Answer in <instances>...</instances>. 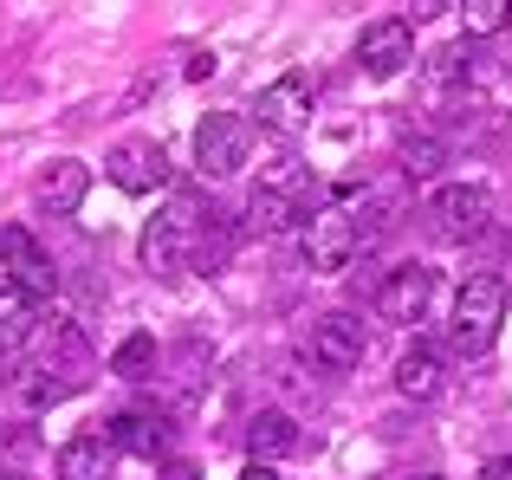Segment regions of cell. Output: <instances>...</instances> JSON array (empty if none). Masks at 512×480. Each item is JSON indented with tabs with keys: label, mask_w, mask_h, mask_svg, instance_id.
Wrapping results in <instances>:
<instances>
[{
	"label": "cell",
	"mask_w": 512,
	"mask_h": 480,
	"mask_svg": "<svg viewBox=\"0 0 512 480\" xmlns=\"http://www.w3.org/2000/svg\"><path fill=\"white\" fill-rule=\"evenodd\" d=\"M370 234H376V221L357 195L318 202V215L305 221V260H312V273H344V266L370 247Z\"/></svg>",
	"instance_id": "6da1fadb"
},
{
	"label": "cell",
	"mask_w": 512,
	"mask_h": 480,
	"mask_svg": "<svg viewBox=\"0 0 512 480\" xmlns=\"http://www.w3.org/2000/svg\"><path fill=\"white\" fill-rule=\"evenodd\" d=\"M312 215H318V189H312V176H305L292 156H279V163L260 176L253 202H247L253 234H292V228H305Z\"/></svg>",
	"instance_id": "7a4b0ae2"
},
{
	"label": "cell",
	"mask_w": 512,
	"mask_h": 480,
	"mask_svg": "<svg viewBox=\"0 0 512 480\" xmlns=\"http://www.w3.org/2000/svg\"><path fill=\"white\" fill-rule=\"evenodd\" d=\"M506 331V279L500 273H474L454 292V318H448V344L461 357H487Z\"/></svg>",
	"instance_id": "3957f363"
},
{
	"label": "cell",
	"mask_w": 512,
	"mask_h": 480,
	"mask_svg": "<svg viewBox=\"0 0 512 480\" xmlns=\"http://www.w3.org/2000/svg\"><path fill=\"white\" fill-rule=\"evenodd\" d=\"M201 215H214V208H201L188 189L169 195V208L143 228V266H150V273H175V266L195 253V240H201Z\"/></svg>",
	"instance_id": "277c9868"
},
{
	"label": "cell",
	"mask_w": 512,
	"mask_h": 480,
	"mask_svg": "<svg viewBox=\"0 0 512 480\" xmlns=\"http://www.w3.org/2000/svg\"><path fill=\"white\" fill-rule=\"evenodd\" d=\"M487 221H493V189L487 182H448V189L428 195V234L448 240V247L487 234Z\"/></svg>",
	"instance_id": "5b68a950"
},
{
	"label": "cell",
	"mask_w": 512,
	"mask_h": 480,
	"mask_svg": "<svg viewBox=\"0 0 512 480\" xmlns=\"http://www.w3.org/2000/svg\"><path fill=\"white\" fill-rule=\"evenodd\" d=\"M363 344H370V331H363L357 312H325L312 318V338H305V364L318 370V377H344V370L363 364Z\"/></svg>",
	"instance_id": "8992f818"
},
{
	"label": "cell",
	"mask_w": 512,
	"mask_h": 480,
	"mask_svg": "<svg viewBox=\"0 0 512 480\" xmlns=\"http://www.w3.org/2000/svg\"><path fill=\"white\" fill-rule=\"evenodd\" d=\"M253 156V117L240 111H208L195 130V169L201 176H234Z\"/></svg>",
	"instance_id": "52a82bcc"
},
{
	"label": "cell",
	"mask_w": 512,
	"mask_h": 480,
	"mask_svg": "<svg viewBox=\"0 0 512 480\" xmlns=\"http://www.w3.org/2000/svg\"><path fill=\"white\" fill-rule=\"evenodd\" d=\"M0 260H7V273H0V279H7V286H20L33 305L59 286V266L46 260V247H39L26 228H0Z\"/></svg>",
	"instance_id": "ba28073f"
},
{
	"label": "cell",
	"mask_w": 512,
	"mask_h": 480,
	"mask_svg": "<svg viewBox=\"0 0 512 480\" xmlns=\"http://www.w3.org/2000/svg\"><path fill=\"white\" fill-rule=\"evenodd\" d=\"M428 299H435V266L409 260L376 286V318L383 325H415V318H428Z\"/></svg>",
	"instance_id": "9c48e42d"
},
{
	"label": "cell",
	"mask_w": 512,
	"mask_h": 480,
	"mask_svg": "<svg viewBox=\"0 0 512 480\" xmlns=\"http://www.w3.org/2000/svg\"><path fill=\"white\" fill-rule=\"evenodd\" d=\"M104 176H111L124 195H150V189L169 182V156H163V143L130 137V143H117V150L104 156Z\"/></svg>",
	"instance_id": "30bf717a"
},
{
	"label": "cell",
	"mask_w": 512,
	"mask_h": 480,
	"mask_svg": "<svg viewBox=\"0 0 512 480\" xmlns=\"http://www.w3.org/2000/svg\"><path fill=\"white\" fill-rule=\"evenodd\" d=\"M409 59H415V26L409 20H370L363 26V39H357V65L370 78H396V72H409Z\"/></svg>",
	"instance_id": "8fae6325"
},
{
	"label": "cell",
	"mask_w": 512,
	"mask_h": 480,
	"mask_svg": "<svg viewBox=\"0 0 512 480\" xmlns=\"http://www.w3.org/2000/svg\"><path fill=\"white\" fill-rule=\"evenodd\" d=\"M312 104H318V78L312 72H279L273 85L260 91V104H253V111H260L266 130H299L305 117H312Z\"/></svg>",
	"instance_id": "7c38bea8"
},
{
	"label": "cell",
	"mask_w": 512,
	"mask_h": 480,
	"mask_svg": "<svg viewBox=\"0 0 512 480\" xmlns=\"http://www.w3.org/2000/svg\"><path fill=\"white\" fill-rule=\"evenodd\" d=\"M104 442H111V448H130V455H143V461H163L169 442H175V429L156 416V409H124V416H111Z\"/></svg>",
	"instance_id": "4fadbf2b"
},
{
	"label": "cell",
	"mask_w": 512,
	"mask_h": 480,
	"mask_svg": "<svg viewBox=\"0 0 512 480\" xmlns=\"http://www.w3.org/2000/svg\"><path fill=\"white\" fill-rule=\"evenodd\" d=\"M441 383H448V370H441V351L428 338H415L409 351L396 357V390L409 396V403H435Z\"/></svg>",
	"instance_id": "5bb4252c"
},
{
	"label": "cell",
	"mask_w": 512,
	"mask_h": 480,
	"mask_svg": "<svg viewBox=\"0 0 512 480\" xmlns=\"http://www.w3.org/2000/svg\"><path fill=\"white\" fill-rule=\"evenodd\" d=\"M111 468H117V448L104 435H72L59 448V461H52L59 480H111Z\"/></svg>",
	"instance_id": "9a60e30c"
},
{
	"label": "cell",
	"mask_w": 512,
	"mask_h": 480,
	"mask_svg": "<svg viewBox=\"0 0 512 480\" xmlns=\"http://www.w3.org/2000/svg\"><path fill=\"white\" fill-rule=\"evenodd\" d=\"M91 195V169L72 163V156H59L52 169H39V202L52 208V215H78V202Z\"/></svg>",
	"instance_id": "2e32d148"
},
{
	"label": "cell",
	"mask_w": 512,
	"mask_h": 480,
	"mask_svg": "<svg viewBox=\"0 0 512 480\" xmlns=\"http://www.w3.org/2000/svg\"><path fill=\"white\" fill-rule=\"evenodd\" d=\"M299 448V422L286 416V409H260V416L247 422V455L260 461V468H273L279 455H292Z\"/></svg>",
	"instance_id": "e0dca14e"
},
{
	"label": "cell",
	"mask_w": 512,
	"mask_h": 480,
	"mask_svg": "<svg viewBox=\"0 0 512 480\" xmlns=\"http://www.w3.org/2000/svg\"><path fill=\"white\" fill-rule=\"evenodd\" d=\"M33 331H39V305L26 299L20 286H7V279H0V357H13L26 338H33Z\"/></svg>",
	"instance_id": "ac0fdd59"
},
{
	"label": "cell",
	"mask_w": 512,
	"mask_h": 480,
	"mask_svg": "<svg viewBox=\"0 0 512 480\" xmlns=\"http://www.w3.org/2000/svg\"><path fill=\"white\" fill-rule=\"evenodd\" d=\"M111 377H124V383L156 377V338H150V331H130V338L111 351Z\"/></svg>",
	"instance_id": "d6986e66"
},
{
	"label": "cell",
	"mask_w": 512,
	"mask_h": 480,
	"mask_svg": "<svg viewBox=\"0 0 512 480\" xmlns=\"http://www.w3.org/2000/svg\"><path fill=\"white\" fill-rule=\"evenodd\" d=\"M441 156L448 150H441L435 137H402V176H435Z\"/></svg>",
	"instance_id": "ffe728a7"
},
{
	"label": "cell",
	"mask_w": 512,
	"mask_h": 480,
	"mask_svg": "<svg viewBox=\"0 0 512 480\" xmlns=\"http://www.w3.org/2000/svg\"><path fill=\"white\" fill-rule=\"evenodd\" d=\"M512 26V0H480V7H467V33H500Z\"/></svg>",
	"instance_id": "44dd1931"
},
{
	"label": "cell",
	"mask_w": 512,
	"mask_h": 480,
	"mask_svg": "<svg viewBox=\"0 0 512 480\" xmlns=\"http://www.w3.org/2000/svg\"><path fill=\"white\" fill-rule=\"evenodd\" d=\"M467 480H512V455H500V461H487L480 474H467Z\"/></svg>",
	"instance_id": "7402d4cb"
},
{
	"label": "cell",
	"mask_w": 512,
	"mask_h": 480,
	"mask_svg": "<svg viewBox=\"0 0 512 480\" xmlns=\"http://www.w3.org/2000/svg\"><path fill=\"white\" fill-rule=\"evenodd\" d=\"M240 480H279L273 468H260V461H247V474H240Z\"/></svg>",
	"instance_id": "603a6c76"
},
{
	"label": "cell",
	"mask_w": 512,
	"mask_h": 480,
	"mask_svg": "<svg viewBox=\"0 0 512 480\" xmlns=\"http://www.w3.org/2000/svg\"><path fill=\"white\" fill-rule=\"evenodd\" d=\"M0 480H33V474H0Z\"/></svg>",
	"instance_id": "cb8c5ba5"
},
{
	"label": "cell",
	"mask_w": 512,
	"mask_h": 480,
	"mask_svg": "<svg viewBox=\"0 0 512 480\" xmlns=\"http://www.w3.org/2000/svg\"><path fill=\"white\" fill-rule=\"evenodd\" d=\"M409 480H441V474H409Z\"/></svg>",
	"instance_id": "d4e9b609"
}]
</instances>
